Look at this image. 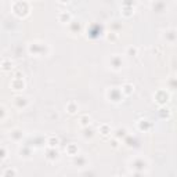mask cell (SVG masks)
I'll use <instances>...</instances> for the list:
<instances>
[{
    "instance_id": "obj_1",
    "label": "cell",
    "mask_w": 177,
    "mask_h": 177,
    "mask_svg": "<svg viewBox=\"0 0 177 177\" xmlns=\"http://www.w3.org/2000/svg\"><path fill=\"white\" fill-rule=\"evenodd\" d=\"M107 96H108V98H110V101H112V103H120L122 100H123V93H122V90H120L119 87H112L110 88L108 91H107Z\"/></svg>"
},
{
    "instance_id": "obj_2",
    "label": "cell",
    "mask_w": 177,
    "mask_h": 177,
    "mask_svg": "<svg viewBox=\"0 0 177 177\" xmlns=\"http://www.w3.org/2000/svg\"><path fill=\"white\" fill-rule=\"evenodd\" d=\"M169 98H170L169 91H167V90H163V88L158 90V91L154 94V100H155L159 105H166L167 101H169Z\"/></svg>"
},
{
    "instance_id": "obj_3",
    "label": "cell",
    "mask_w": 177,
    "mask_h": 177,
    "mask_svg": "<svg viewBox=\"0 0 177 177\" xmlns=\"http://www.w3.org/2000/svg\"><path fill=\"white\" fill-rule=\"evenodd\" d=\"M133 169H138L140 170V174H145L147 172H144V167H148V162L144 159V158H141V156H138V158H134L133 161H131V166Z\"/></svg>"
},
{
    "instance_id": "obj_4",
    "label": "cell",
    "mask_w": 177,
    "mask_h": 177,
    "mask_svg": "<svg viewBox=\"0 0 177 177\" xmlns=\"http://www.w3.org/2000/svg\"><path fill=\"white\" fill-rule=\"evenodd\" d=\"M110 65L112 69L119 71L120 68H122V65H123V61H122V58H120L119 55H112V57L110 58Z\"/></svg>"
},
{
    "instance_id": "obj_5",
    "label": "cell",
    "mask_w": 177,
    "mask_h": 177,
    "mask_svg": "<svg viewBox=\"0 0 177 177\" xmlns=\"http://www.w3.org/2000/svg\"><path fill=\"white\" fill-rule=\"evenodd\" d=\"M11 86L14 90H22V88L25 87V83H24V79L21 78H14L13 79V82H11Z\"/></svg>"
},
{
    "instance_id": "obj_6",
    "label": "cell",
    "mask_w": 177,
    "mask_h": 177,
    "mask_svg": "<svg viewBox=\"0 0 177 177\" xmlns=\"http://www.w3.org/2000/svg\"><path fill=\"white\" fill-rule=\"evenodd\" d=\"M72 20V15L69 14V13H61L60 15H58V21L61 22V24H69Z\"/></svg>"
},
{
    "instance_id": "obj_7",
    "label": "cell",
    "mask_w": 177,
    "mask_h": 177,
    "mask_svg": "<svg viewBox=\"0 0 177 177\" xmlns=\"http://www.w3.org/2000/svg\"><path fill=\"white\" fill-rule=\"evenodd\" d=\"M78 110H79V107L75 101H71V103H68L67 104V111L69 112V114H76Z\"/></svg>"
},
{
    "instance_id": "obj_8",
    "label": "cell",
    "mask_w": 177,
    "mask_h": 177,
    "mask_svg": "<svg viewBox=\"0 0 177 177\" xmlns=\"http://www.w3.org/2000/svg\"><path fill=\"white\" fill-rule=\"evenodd\" d=\"M122 93H123V96H129V94L133 93V90H134V86L133 84H125V86H122Z\"/></svg>"
},
{
    "instance_id": "obj_9",
    "label": "cell",
    "mask_w": 177,
    "mask_h": 177,
    "mask_svg": "<svg viewBox=\"0 0 177 177\" xmlns=\"http://www.w3.org/2000/svg\"><path fill=\"white\" fill-rule=\"evenodd\" d=\"M47 144H48L50 148L57 147L58 145V137H55V136H50V137H48V141H47Z\"/></svg>"
},
{
    "instance_id": "obj_10",
    "label": "cell",
    "mask_w": 177,
    "mask_h": 177,
    "mask_svg": "<svg viewBox=\"0 0 177 177\" xmlns=\"http://www.w3.org/2000/svg\"><path fill=\"white\" fill-rule=\"evenodd\" d=\"M68 151H69L71 156H76V155H78V147L73 145V144H71V145L68 147Z\"/></svg>"
},
{
    "instance_id": "obj_11",
    "label": "cell",
    "mask_w": 177,
    "mask_h": 177,
    "mask_svg": "<svg viewBox=\"0 0 177 177\" xmlns=\"http://www.w3.org/2000/svg\"><path fill=\"white\" fill-rule=\"evenodd\" d=\"M80 125H82V126H88V125H90V118H88L87 115L83 116V118L80 119Z\"/></svg>"
},
{
    "instance_id": "obj_12",
    "label": "cell",
    "mask_w": 177,
    "mask_h": 177,
    "mask_svg": "<svg viewBox=\"0 0 177 177\" xmlns=\"http://www.w3.org/2000/svg\"><path fill=\"white\" fill-rule=\"evenodd\" d=\"M147 125H150V123H148V120H140V122H138V127H140L141 130H147V129H145Z\"/></svg>"
},
{
    "instance_id": "obj_13",
    "label": "cell",
    "mask_w": 177,
    "mask_h": 177,
    "mask_svg": "<svg viewBox=\"0 0 177 177\" xmlns=\"http://www.w3.org/2000/svg\"><path fill=\"white\" fill-rule=\"evenodd\" d=\"M4 174L7 176V174H13V176H15V174H18V172L17 170H14V169H8V170H6Z\"/></svg>"
},
{
    "instance_id": "obj_14",
    "label": "cell",
    "mask_w": 177,
    "mask_h": 177,
    "mask_svg": "<svg viewBox=\"0 0 177 177\" xmlns=\"http://www.w3.org/2000/svg\"><path fill=\"white\" fill-rule=\"evenodd\" d=\"M101 130H103V134H108V133H111V131L108 130V126H107V125L101 126Z\"/></svg>"
},
{
    "instance_id": "obj_15",
    "label": "cell",
    "mask_w": 177,
    "mask_h": 177,
    "mask_svg": "<svg viewBox=\"0 0 177 177\" xmlns=\"http://www.w3.org/2000/svg\"><path fill=\"white\" fill-rule=\"evenodd\" d=\"M127 51L133 53V55H136V54H137V47H129V48H127Z\"/></svg>"
},
{
    "instance_id": "obj_16",
    "label": "cell",
    "mask_w": 177,
    "mask_h": 177,
    "mask_svg": "<svg viewBox=\"0 0 177 177\" xmlns=\"http://www.w3.org/2000/svg\"><path fill=\"white\" fill-rule=\"evenodd\" d=\"M60 1H61V3H68L69 0H60Z\"/></svg>"
},
{
    "instance_id": "obj_17",
    "label": "cell",
    "mask_w": 177,
    "mask_h": 177,
    "mask_svg": "<svg viewBox=\"0 0 177 177\" xmlns=\"http://www.w3.org/2000/svg\"><path fill=\"white\" fill-rule=\"evenodd\" d=\"M140 1H148V0H140Z\"/></svg>"
}]
</instances>
